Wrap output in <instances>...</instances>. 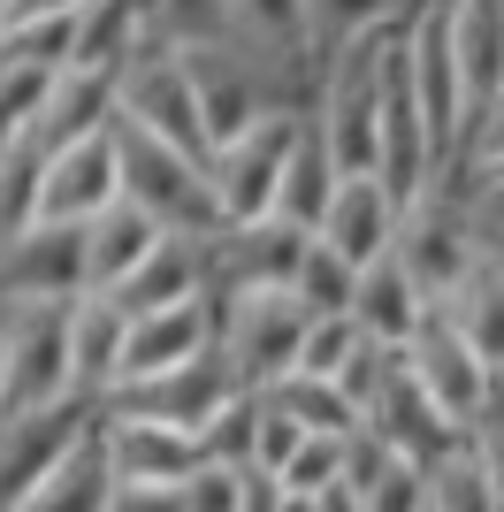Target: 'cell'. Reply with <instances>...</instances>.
I'll use <instances>...</instances> for the list:
<instances>
[{
    "instance_id": "1",
    "label": "cell",
    "mask_w": 504,
    "mask_h": 512,
    "mask_svg": "<svg viewBox=\"0 0 504 512\" xmlns=\"http://www.w3.org/2000/svg\"><path fill=\"white\" fill-rule=\"evenodd\" d=\"M115 146H123V199L161 222L176 237H214L222 230V199H214V161H191V153L161 146L146 130H130L115 115Z\"/></svg>"
},
{
    "instance_id": "2",
    "label": "cell",
    "mask_w": 504,
    "mask_h": 512,
    "mask_svg": "<svg viewBox=\"0 0 504 512\" xmlns=\"http://www.w3.org/2000/svg\"><path fill=\"white\" fill-rule=\"evenodd\" d=\"M398 260H405V276L428 291V306H443L466 276H474V268H482V230H474V207H466L459 192L428 184V192L405 207Z\"/></svg>"
},
{
    "instance_id": "3",
    "label": "cell",
    "mask_w": 504,
    "mask_h": 512,
    "mask_svg": "<svg viewBox=\"0 0 504 512\" xmlns=\"http://www.w3.org/2000/svg\"><path fill=\"white\" fill-rule=\"evenodd\" d=\"M69 306H77V299H0V314H8V413L77 398V367H69Z\"/></svg>"
},
{
    "instance_id": "4",
    "label": "cell",
    "mask_w": 504,
    "mask_h": 512,
    "mask_svg": "<svg viewBox=\"0 0 504 512\" xmlns=\"http://www.w3.org/2000/svg\"><path fill=\"white\" fill-rule=\"evenodd\" d=\"M214 306H222V352H230V367H237L245 390H268V383H283L298 367L306 306H298L291 291H214Z\"/></svg>"
},
{
    "instance_id": "5",
    "label": "cell",
    "mask_w": 504,
    "mask_h": 512,
    "mask_svg": "<svg viewBox=\"0 0 504 512\" xmlns=\"http://www.w3.org/2000/svg\"><path fill=\"white\" fill-rule=\"evenodd\" d=\"M92 428H100V398H84V390L31 413H0V512H16Z\"/></svg>"
},
{
    "instance_id": "6",
    "label": "cell",
    "mask_w": 504,
    "mask_h": 512,
    "mask_svg": "<svg viewBox=\"0 0 504 512\" xmlns=\"http://www.w3.org/2000/svg\"><path fill=\"white\" fill-rule=\"evenodd\" d=\"M405 360H413V375H420V390L443 406V421H459L466 436H489V413H497V367L474 352V344L451 329V314H428L420 321V337L405 344Z\"/></svg>"
},
{
    "instance_id": "7",
    "label": "cell",
    "mask_w": 504,
    "mask_h": 512,
    "mask_svg": "<svg viewBox=\"0 0 504 512\" xmlns=\"http://www.w3.org/2000/svg\"><path fill=\"white\" fill-rule=\"evenodd\" d=\"M298 107H275L245 138L214 153V199H222V230L230 222H268L275 214V192H283V169H291V146H298Z\"/></svg>"
},
{
    "instance_id": "8",
    "label": "cell",
    "mask_w": 504,
    "mask_h": 512,
    "mask_svg": "<svg viewBox=\"0 0 504 512\" xmlns=\"http://www.w3.org/2000/svg\"><path fill=\"white\" fill-rule=\"evenodd\" d=\"M359 428H375L390 451H405V459H443V451H459V444H482V436H466L459 421H443V406L420 390L413 360L405 352H390V367L375 375V390H367V406H359Z\"/></svg>"
},
{
    "instance_id": "9",
    "label": "cell",
    "mask_w": 504,
    "mask_h": 512,
    "mask_svg": "<svg viewBox=\"0 0 504 512\" xmlns=\"http://www.w3.org/2000/svg\"><path fill=\"white\" fill-rule=\"evenodd\" d=\"M92 291V222H31L0 245V299H84Z\"/></svg>"
},
{
    "instance_id": "10",
    "label": "cell",
    "mask_w": 504,
    "mask_h": 512,
    "mask_svg": "<svg viewBox=\"0 0 504 512\" xmlns=\"http://www.w3.org/2000/svg\"><path fill=\"white\" fill-rule=\"evenodd\" d=\"M237 367L230 352L214 344V352H199V360L168 367V375H153V383H123L115 398H100V406H123V413H146V421H168V428H191L199 444H207V428L222 421V406L237 398Z\"/></svg>"
},
{
    "instance_id": "11",
    "label": "cell",
    "mask_w": 504,
    "mask_h": 512,
    "mask_svg": "<svg viewBox=\"0 0 504 512\" xmlns=\"http://www.w3.org/2000/svg\"><path fill=\"white\" fill-rule=\"evenodd\" d=\"M306 237L314 230H298L283 214H268V222H230V230L207 237V283L214 291H291Z\"/></svg>"
},
{
    "instance_id": "12",
    "label": "cell",
    "mask_w": 504,
    "mask_h": 512,
    "mask_svg": "<svg viewBox=\"0 0 504 512\" xmlns=\"http://www.w3.org/2000/svg\"><path fill=\"white\" fill-rule=\"evenodd\" d=\"M214 344H222V306H214V291H199V299H184V306H161V314H130L123 383H153V375L199 360V352H214ZM115 390H107V398H115Z\"/></svg>"
},
{
    "instance_id": "13",
    "label": "cell",
    "mask_w": 504,
    "mask_h": 512,
    "mask_svg": "<svg viewBox=\"0 0 504 512\" xmlns=\"http://www.w3.org/2000/svg\"><path fill=\"white\" fill-rule=\"evenodd\" d=\"M123 199V146H115V123L77 138V146L46 153V222H100L107 207Z\"/></svg>"
},
{
    "instance_id": "14",
    "label": "cell",
    "mask_w": 504,
    "mask_h": 512,
    "mask_svg": "<svg viewBox=\"0 0 504 512\" xmlns=\"http://www.w3.org/2000/svg\"><path fill=\"white\" fill-rule=\"evenodd\" d=\"M100 451L115 467V482H168V490L207 459V444L191 428L146 421V413H123V406H100Z\"/></svg>"
},
{
    "instance_id": "15",
    "label": "cell",
    "mask_w": 504,
    "mask_h": 512,
    "mask_svg": "<svg viewBox=\"0 0 504 512\" xmlns=\"http://www.w3.org/2000/svg\"><path fill=\"white\" fill-rule=\"evenodd\" d=\"M398 230H405V199L390 192L382 176H344L314 237H321V245H336L352 268H375V260L398 253Z\"/></svg>"
},
{
    "instance_id": "16",
    "label": "cell",
    "mask_w": 504,
    "mask_h": 512,
    "mask_svg": "<svg viewBox=\"0 0 504 512\" xmlns=\"http://www.w3.org/2000/svg\"><path fill=\"white\" fill-rule=\"evenodd\" d=\"M123 344H130V314L115 291H84L69 306V367H77L84 398H107L123 383Z\"/></svg>"
},
{
    "instance_id": "17",
    "label": "cell",
    "mask_w": 504,
    "mask_h": 512,
    "mask_svg": "<svg viewBox=\"0 0 504 512\" xmlns=\"http://www.w3.org/2000/svg\"><path fill=\"white\" fill-rule=\"evenodd\" d=\"M199 291H207V237H176V230L115 283L123 314H161V306H184V299H199Z\"/></svg>"
},
{
    "instance_id": "18",
    "label": "cell",
    "mask_w": 504,
    "mask_h": 512,
    "mask_svg": "<svg viewBox=\"0 0 504 512\" xmlns=\"http://www.w3.org/2000/svg\"><path fill=\"white\" fill-rule=\"evenodd\" d=\"M436 314L428 306V291H420L413 276H405V260H375V268H359V299H352V321L367 329L375 344H390V352H405V344L420 337V321Z\"/></svg>"
},
{
    "instance_id": "19",
    "label": "cell",
    "mask_w": 504,
    "mask_h": 512,
    "mask_svg": "<svg viewBox=\"0 0 504 512\" xmlns=\"http://www.w3.org/2000/svg\"><path fill=\"white\" fill-rule=\"evenodd\" d=\"M451 16V54H459L466 100L489 107L504 92V0H443Z\"/></svg>"
},
{
    "instance_id": "20",
    "label": "cell",
    "mask_w": 504,
    "mask_h": 512,
    "mask_svg": "<svg viewBox=\"0 0 504 512\" xmlns=\"http://www.w3.org/2000/svg\"><path fill=\"white\" fill-rule=\"evenodd\" d=\"M115 92H123L115 69H62V77H54V100H46V115H39L31 138L54 153V146H77V138H92V130H107L115 123Z\"/></svg>"
},
{
    "instance_id": "21",
    "label": "cell",
    "mask_w": 504,
    "mask_h": 512,
    "mask_svg": "<svg viewBox=\"0 0 504 512\" xmlns=\"http://www.w3.org/2000/svg\"><path fill=\"white\" fill-rule=\"evenodd\" d=\"M336 184H344V169H336L329 138H321V123L306 115L298 123V146H291V169H283V192H275V214L283 222H298V230H321V214H329Z\"/></svg>"
},
{
    "instance_id": "22",
    "label": "cell",
    "mask_w": 504,
    "mask_h": 512,
    "mask_svg": "<svg viewBox=\"0 0 504 512\" xmlns=\"http://www.w3.org/2000/svg\"><path fill=\"white\" fill-rule=\"evenodd\" d=\"M107 497H115V467H107L100 428H92V436H84V444L69 451V459L46 474V482L23 497L16 512H107Z\"/></svg>"
},
{
    "instance_id": "23",
    "label": "cell",
    "mask_w": 504,
    "mask_h": 512,
    "mask_svg": "<svg viewBox=\"0 0 504 512\" xmlns=\"http://www.w3.org/2000/svg\"><path fill=\"white\" fill-rule=\"evenodd\" d=\"M161 237H168V230L138 207V199H115V207L92 222V291H115V283H123L130 268L161 245Z\"/></svg>"
},
{
    "instance_id": "24",
    "label": "cell",
    "mask_w": 504,
    "mask_h": 512,
    "mask_svg": "<svg viewBox=\"0 0 504 512\" xmlns=\"http://www.w3.org/2000/svg\"><path fill=\"white\" fill-rule=\"evenodd\" d=\"M497 505H504V482L489 444H459L428 459V512H497Z\"/></svg>"
},
{
    "instance_id": "25",
    "label": "cell",
    "mask_w": 504,
    "mask_h": 512,
    "mask_svg": "<svg viewBox=\"0 0 504 512\" xmlns=\"http://www.w3.org/2000/svg\"><path fill=\"white\" fill-rule=\"evenodd\" d=\"M443 314H451V329H459V337L504 375V268H497L489 253H482V268H474V276L443 299Z\"/></svg>"
},
{
    "instance_id": "26",
    "label": "cell",
    "mask_w": 504,
    "mask_h": 512,
    "mask_svg": "<svg viewBox=\"0 0 504 512\" xmlns=\"http://www.w3.org/2000/svg\"><path fill=\"white\" fill-rule=\"evenodd\" d=\"M31 222H46V146L23 130L0 146V245L23 237Z\"/></svg>"
},
{
    "instance_id": "27",
    "label": "cell",
    "mask_w": 504,
    "mask_h": 512,
    "mask_svg": "<svg viewBox=\"0 0 504 512\" xmlns=\"http://www.w3.org/2000/svg\"><path fill=\"white\" fill-rule=\"evenodd\" d=\"M268 398L306 436H359V398L344 383H329V375H283V383H268Z\"/></svg>"
},
{
    "instance_id": "28",
    "label": "cell",
    "mask_w": 504,
    "mask_h": 512,
    "mask_svg": "<svg viewBox=\"0 0 504 512\" xmlns=\"http://www.w3.org/2000/svg\"><path fill=\"white\" fill-rule=\"evenodd\" d=\"M291 299L306 306V314H352V299H359V268L336 253V245L306 237V253H298V276H291Z\"/></svg>"
},
{
    "instance_id": "29",
    "label": "cell",
    "mask_w": 504,
    "mask_h": 512,
    "mask_svg": "<svg viewBox=\"0 0 504 512\" xmlns=\"http://www.w3.org/2000/svg\"><path fill=\"white\" fill-rule=\"evenodd\" d=\"M161 39L176 46V54L237 46L245 39V16H237V0H161Z\"/></svg>"
},
{
    "instance_id": "30",
    "label": "cell",
    "mask_w": 504,
    "mask_h": 512,
    "mask_svg": "<svg viewBox=\"0 0 504 512\" xmlns=\"http://www.w3.org/2000/svg\"><path fill=\"white\" fill-rule=\"evenodd\" d=\"M237 16H245V39L283 54V62H306V46H314V0H237Z\"/></svg>"
},
{
    "instance_id": "31",
    "label": "cell",
    "mask_w": 504,
    "mask_h": 512,
    "mask_svg": "<svg viewBox=\"0 0 504 512\" xmlns=\"http://www.w3.org/2000/svg\"><path fill=\"white\" fill-rule=\"evenodd\" d=\"M367 352V329L352 314H306V337H298V367L291 375H344V367Z\"/></svg>"
},
{
    "instance_id": "32",
    "label": "cell",
    "mask_w": 504,
    "mask_h": 512,
    "mask_svg": "<svg viewBox=\"0 0 504 512\" xmlns=\"http://www.w3.org/2000/svg\"><path fill=\"white\" fill-rule=\"evenodd\" d=\"M8 62H31V69H69L77 62V16H31V23H8L0 31Z\"/></svg>"
},
{
    "instance_id": "33",
    "label": "cell",
    "mask_w": 504,
    "mask_h": 512,
    "mask_svg": "<svg viewBox=\"0 0 504 512\" xmlns=\"http://www.w3.org/2000/svg\"><path fill=\"white\" fill-rule=\"evenodd\" d=\"M54 77H62V69L8 62V77H0V146H8V138H23V130H39L46 100H54Z\"/></svg>"
},
{
    "instance_id": "34",
    "label": "cell",
    "mask_w": 504,
    "mask_h": 512,
    "mask_svg": "<svg viewBox=\"0 0 504 512\" xmlns=\"http://www.w3.org/2000/svg\"><path fill=\"white\" fill-rule=\"evenodd\" d=\"M245 482H252V467L199 459V467L176 482V497H184V512H245Z\"/></svg>"
},
{
    "instance_id": "35",
    "label": "cell",
    "mask_w": 504,
    "mask_h": 512,
    "mask_svg": "<svg viewBox=\"0 0 504 512\" xmlns=\"http://www.w3.org/2000/svg\"><path fill=\"white\" fill-rule=\"evenodd\" d=\"M344 467H352V436H306L275 482L283 490H329V482H344Z\"/></svg>"
},
{
    "instance_id": "36",
    "label": "cell",
    "mask_w": 504,
    "mask_h": 512,
    "mask_svg": "<svg viewBox=\"0 0 504 512\" xmlns=\"http://www.w3.org/2000/svg\"><path fill=\"white\" fill-rule=\"evenodd\" d=\"M252 436H260V390H237L222 421L207 428V459H230V467H252Z\"/></svg>"
},
{
    "instance_id": "37",
    "label": "cell",
    "mask_w": 504,
    "mask_h": 512,
    "mask_svg": "<svg viewBox=\"0 0 504 512\" xmlns=\"http://www.w3.org/2000/svg\"><path fill=\"white\" fill-rule=\"evenodd\" d=\"M390 16H398V0H314V39L344 46V39H359V31H375Z\"/></svg>"
},
{
    "instance_id": "38",
    "label": "cell",
    "mask_w": 504,
    "mask_h": 512,
    "mask_svg": "<svg viewBox=\"0 0 504 512\" xmlns=\"http://www.w3.org/2000/svg\"><path fill=\"white\" fill-rule=\"evenodd\" d=\"M298 444H306V428H298L291 413H283L268 390H260V436H252V467H260V474H283Z\"/></svg>"
},
{
    "instance_id": "39",
    "label": "cell",
    "mask_w": 504,
    "mask_h": 512,
    "mask_svg": "<svg viewBox=\"0 0 504 512\" xmlns=\"http://www.w3.org/2000/svg\"><path fill=\"white\" fill-rule=\"evenodd\" d=\"M107 512H184V497L168 490V482H115Z\"/></svg>"
},
{
    "instance_id": "40",
    "label": "cell",
    "mask_w": 504,
    "mask_h": 512,
    "mask_svg": "<svg viewBox=\"0 0 504 512\" xmlns=\"http://www.w3.org/2000/svg\"><path fill=\"white\" fill-rule=\"evenodd\" d=\"M84 0H8V8H0V31H8V23H31V16H77Z\"/></svg>"
},
{
    "instance_id": "41",
    "label": "cell",
    "mask_w": 504,
    "mask_h": 512,
    "mask_svg": "<svg viewBox=\"0 0 504 512\" xmlns=\"http://www.w3.org/2000/svg\"><path fill=\"white\" fill-rule=\"evenodd\" d=\"M0 413H8V314H0Z\"/></svg>"
},
{
    "instance_id": "42",
    "label": "cell",
    "mask_w": 504,
    "mask_h": 512,
    "mask_svg": "<svg viewBox=\"0 0 504 512\" xmlns=\"http://www.w3.org/2000/svg\"><path fill=\"white\" fill-rule=\"evenodd\" d=\"M482 444H504V383H497V413H489V436Z\"/></svg>"
},
{
    "instance_id": "43",
    "label": "cell",
    "mask_w": 504,
    "mask_h": 512,
    "mask_svg": "<svg viewBox=\"0 0 504 512\" xmlns=\"http://www.w3.org/2000/svg\"><path fill=\"white\" fill-rule=\"evenodd\" d=\"M482 253H489V260H497V268H504V237H489V245H482Z\"/></svg>"
},
{
    "instance_id": "44",
    "label": "cell",
    "mask_w": 504,
    "mask_h": 512,
    "mask_svg": "<svg viewBox=\"0 0 504 512\" xmlns=\"http://www.w3.org/2000/svg\"><path fill=\"white\" fill-rule=\"evenodd\" d=\"M489 459H497V482H504V444H489Z\"/></svg>"
},
{
    "instance_id": "45",
    "label": "cell",
    "mask_w": 504,
    "mask_h": 512,
    "mask_svg": "<svg viewBox=\"0 0 504 512\" xmlns=\"http://www.w3.org/2000/svg\"><path fill=\"white\" fill-rule=\"evenodd\" d=\"M0 77H8V46H0Z\"/></svg>"
}]
</instances>
